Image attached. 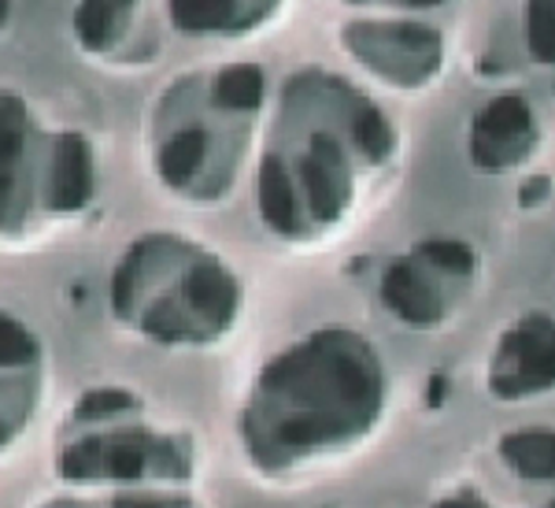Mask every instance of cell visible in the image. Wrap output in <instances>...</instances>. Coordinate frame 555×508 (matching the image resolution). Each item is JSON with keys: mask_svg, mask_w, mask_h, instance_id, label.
<instances>
[{"mask_svg": "<svg viewBox=\"0 0 555 508\" xmlns=\"http://www.w3.org/2000/svg\"><path fill=\"white\" fill-rule=\"evenodd\" d=\"M382 364L360 334L326 331L278 353L241 408L248 465L293 475L360 445L382 420Z\"/></svg>", "mask_w": 555, "mask_h": 508, "instance_id": "1", "label": "cell"}, {"mask_svg": "<svg viewBox=\"0 0 555 508\" xmlns=\"http://www.w3.org/2000/svg\"><path fill=\"white\" fill-rule=\"evenodd\" d=\"M352 56L378 71L382 82L392 86H426L441 67V34L423 23H360L348 26Z\"/></svg>", "mask_w": 555, "mask_h": 508, "instance_id": "2", "label": "cell"}, {"mask_svg": "<svg viewBox=\"0 0 555 508\" xmlns=\"http://www.w3.org/2000/svg\"><path fill=\"white\" fill-rule=\"evenodd\" d=\"M555 390V319L530 312L507 327L489 360V394L496 401H522Z\"/></svg>", "mask_w": 555, "mask_h": 508, "instance_id": "3", "label": "cell"}, {"mask_svg": "<svg viewBox=\"0 0 555 508\" xmlns=\"http://www.w3.org/2000/svg\"><path fill=\"white\" fill-rule=\"evenodd\" d=\"M537 149V119L522 97H496L489 101L470 127V160L478 172L500 175L515 172Z\"/></svg>", "mask_w": 555, "mask_h": 508, "instance_id": "4", "label": "cell"}, {"mask_svg": "<svg viewBox=\"0 0 555 508\" xmlns=\"http://www.w3.org/2000/svg\"><path fill=\"white\" fill-rule=\"evenodd\" d=\"M41 408V360L30 338L0 327V457L23 439Z\"/></svg>", "mask_w": 555, "mask_h": 508, "instance_id": "5", "label": "cell"}, {"mask_svg": "<svg viewBox=\"0 0 555 508\" xmlns=\"http://www.w3.org/2000/svg\"><path fill=\"white\" fill-rule=\"evenodd\" d=\"M382 301L411 327H434L444 319V290L415 261L392 264V271L382 282Z\"/></svg>", "mask_w": 555, "mask_h": 508, "instance_id": "6", "label": "cell"}, {"mask_svg": "<svg viewBox=\"0 0 555 508\" xmlns=\"http://www.w3.org/2000/svg\"><path fill=\"white\" fill-rule=\"evenodd\" d=\"M500 457L526 479H555V431H518L500 442Z\"/></svg>", "mask_w": 555, "mask_h": 508, "instance_id": "7", "label": "cell"}, {"mask_svg": "<svg viewBox=\"0 0 555 508\" xmlns=\"http://www.w3.org/2000/svg\"><path fill=\"white\" fill-rule=\"evenodd\" d=\"M526 45L537 64L555 67V4H530L526 8Z\"/></svg>", "mask_w": 555, "mask_h": 508, "instance_id": "8", "label": "cell"}, {"mask_svg": "<svg viewBox=\"0 0 555 508\" xmlns=\"http://www.w3.org/2000/svg\"><path fill=\"white\" fill-rule=\"evenodd\" d=\"M437 508H489L481 497H470V494H463V497H449V501H441Z\"/></svg>", "mask_w": 555, "mask_h": 508, "instance_id": "9", "label": "cell"}]
</instances>
